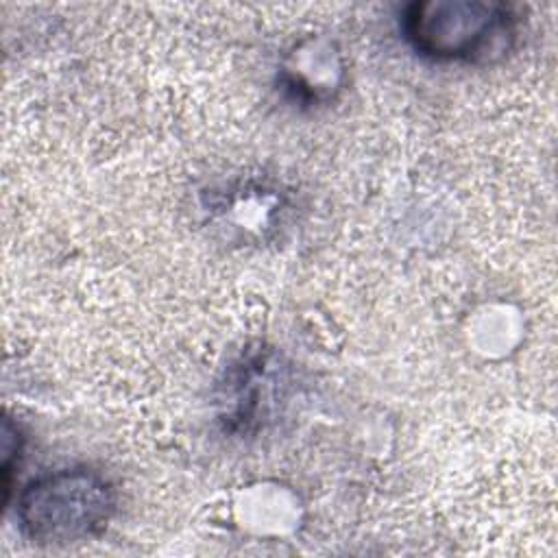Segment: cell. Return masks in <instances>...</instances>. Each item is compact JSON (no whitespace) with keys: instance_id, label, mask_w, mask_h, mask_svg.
I'll use <instances>...</instances> for the list:
<instances>
[{"instance_id":"1","label":"cell","mask_w":558,"mask_h":558,"mask_svg":"<svg viewBox=\"0 0 558 558\" xmlns=\"http://www.w3.org/2000/svg\"><path fill=\"white\" fill-rule=\"evenodd\" d=\"M116 506L111 484L87 466H68L33 480L20 495L24 536L41 545H68L98 534Z\"/></svg>"},{"instance_id":"2","label":"cell","mask_w":558,"mask_h":558,"mask_svg":"<svg viewBox=\"0 0 558 558\" xmlns=\"http://www.w3.org/2000/svg\"><path fill=\"white\" fill-rule=\"evenodd\" d=\"M403 39L434 61H475L514 33L517 15L504 2L425 0L401 13Z\"/></svg>"}]
</instances>
